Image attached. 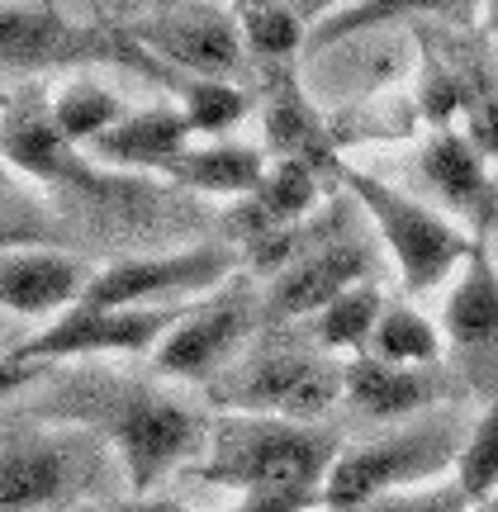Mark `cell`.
<instances>
[{"instance_id": "obj_1", "label": "cell", "mask_w": 498, "mask_h": 512, "mask_svg": "<svg viewBox=\"0 0 498 512\" xmlns=\"http://www.w3.org/2000/svg\"><path fill=\"white\" fill-rule=\"evenodd\" d=\"M337 456V437L323 427L238 413L214 422L195 479L238 489V512H309L323 508V484Z\"/></svg>"}, {"instance_id": "obj_2", "label": "cell", "mask_w": 498, "mask_h": 512, "mask_svg": "<svg viewBox=\"0 0 498 512\" xmlns=\"http://www.w3.org/2000/svg\"><path fill=\"white\" fill-rule=\"evenodd\" d=\"M81 422H91V432H100L114 446L124 479L138 498H148L171 470L200 456L214 432V422L200 408H185L143 384L91 394V408L81 413Z\"/></svg>"}, {"instance_id": "obj_3", "label": "cell", "mask_w": 498, "mask_h": 512, "mask_svg": "<svg viewBox=\"0 0 498 512\" xmlns=\"http://www.w3.org/2000/svg\"><path fill=\"white\" fill-rule=\"evenodd\" d=\"M465 441H470V432L446 413L432 422H418V427H404L394 437L361 441L337 456L328 484H323V508L370 512L380 498L399 494L404 484H423V479H437L442 470L461 465Z\"/></svg>"}, {"instance_id": "obj_4", "label": "cell", "mask_w": 498, "mask_h": 512, "mask_svg": "<svg viewBox=\"0 0 498 512\" xmlns=\"http://www.w3.org/2000/svg\"><path fill=\"white\" fill-rule=\"evenodd\" d=\"M342 181L356 195V204L375 219L385 247L394 252V266L404 275V290H413V294L437 290L446 275L461 271L465 261H470V252L480 247L465 228L442 219L437 209H427L423 200H413L404 190L375 181L366 171H342Z\"/></svg>"}, {"instance_id": "obj_5", "label": "cell", "mask_w": 498, "mask_h": 512, "mask_svg": "<svg viewBox=\"0 0 498 512\" xmlns=\"http://www.w3.org/2000/svg\"><path fill=\"white\" fill-rule=\"evenodd\" d=\"M347 399V361H328L318 351H266L242 370H228V380L209 384V403H228L252 418L309 422L328 418Z\"/></svg>"}, {"instance_id": "obj_6", "label": "cell", "mask_w": 498, "mask_h": 512, "mask_svg": "<svg viewBox=\"0 0 498 512\" xmlns=\"http://www.w3.org/2000/svg\"><path fill=\"white\" fill-rule=\"evenodd\" d=\"M238 266L233 247H185L166 256H129L91 275L81 294L86 309H176V304H200L219 290Z\"/></svg>"}, {"instance_id": "obj_7", "label": "cell", "mask_w": 498, "mask_h": 512, "mask_svg": "<svg viewBox=\"0 0 498 512\" xmlns=\"http://www.w3.org/2000/svg\"><path fill=\"white\" fill-rule=\"evenodd\" d=\"M195 304H176V309H86L76 304L57 323L34 332L29 342H19L10 356L24 366H43V361H67V356H114V351H157L171 337L176 323Z\"/></svg>"}, {"instance_id": "obj_8", "label": "cell", "mask_w": 498, "mask_h": 512, "mask_svg": "<svg viewBox=\"0 0 498 512\" xmlns=\"http://www.w3.org/2000/svg\"><path fill=\"white\" fill-rule=\"evenodd\" d=\"M446 351L456 384L489 408L498 399V266L484 247L470 252L446 299Z\"/></svg>"}, {"instance_id": "obj_9", "label": "cell", "mask_w": 498, "mask_h": 512, "mask_svg": "<svg viewBox=\"0 0 498 512\" xmlns=\"http://www.w3.org/2000/svg\"><path fill=\"white\" fill-rule=\"evenodd\" d=\"M0 157L24 176L43 185H72V190H105L110 176H100L86 152L72 147L53 124V105L38 91H15L0 100Z\"/></svg>"}, {"instance_id": "obj_10", "label": "cell", "mask_w": 498, "mask_h": 512, "mask_svg": "<svg viewBox=\"0 0 498 512\" xmlns=\"http://www.w3.org/2000/svg\"><path fill=\"white\" fill-rule=\"evenodd\" d=\"M252 323H257L252 294H209L185 313V323L171 328L162 347L152 351V366L162 375H176V380H209L233 361V351L247 342Z\"/></svg>"}, {"instance_id": "obj_11", "label": "cell", "mask_w": 498, "mask_h": 512, "mask_svg": "<svg viewBox=\"0 0 498 512\" xmlns=\"http://www.w3.org/2000/svg\"><path fill=\"white\" fill-rule=\"evenodd\" d=\"M157 57L176 62L181 72L223 81L242 62V34L233 5H166L138 29Z\"/></svg>"}, {"instance_id": "obj_12", "label": "cell", "mask_w": 498, "mask_h": 512, "mask_svg": "<svg viewBox=\"0 0 498 512\" xmlns=\"http://www.w3.org/2000/svg\"><path fill=\"white\" fill-rule=\"evenodd\" d=\"M375 266V256H370L366 242H318L314 252H299L285 271L276 275V285H271V318L280 323H290V318H314L332 304V299H342L347 290L356 285H370L366 275Z\"/></svg>"}, {"instance_id": "obj_13", "label": "cell", "mask_w": 498, "mask_h": 512, "mask_svg": "<svg viewBox=\"0 0 498 512\" xmlns=\"http://www.w3.org/2000/svg\"><path fill=\"white\" fill-rule=\"evenodd\" d=\"M86 261L57 252V247H19L0 256V309L24 313V318H48L81 304L91 285Z\"/></svg>"}, {"instance_id": "obj_14", "label": "cell", "mask_w": 498, "mask_h": 512, "mask_svg": "<svg viewBox=\"0 0 498 512\" xmlns=\"http://www.w3.org/2000/svg\"><path fill=\"white\" fill-rule=\"evenodd\" d=\"M190 138L195 128L176 105H152L114 124L105 138H95L86 147V162L114 171H166L181 152H190Z\"/></svg>"}, {"instance_id": "obj_15", "label": "cell", "mask_w": 498, "mask_h": 512, "mask_svg": "<svg viewBox=\"0 0 498 512\" xmlns=\"http://www.w3.org/2000/svg\"><path fill=\"white\" fill-rule=\"evenodd\" d=\"M451 394V375L446 370H399L380 366L370 356H351L347 361V403L361 408L366 418H394L404 422L423 408H442Z\"/></svg>"}, {"instance_id": "obj_16", "label": "cell", "mask_w": 498, "mask_h": 512, "mask_svg": "<svg viewBox=\"0 0 498 512\" xmlns=\"http://www.w3.org/2000/svg\"><path fill=\"white\" fill-rule=\"evenodd\" d=\"M76 446L29 437L0 451V512H38L76 484Z\"/></svg>"}, {"instance_id": "obj_17", "label": "cell", "mask_w": 498, "mask_h": 512, "mask_svg": "<svg viewBox=\"0 0 498 512\" xmlns=\"http://www.w3.org/2000/svg\"><path fill=\"white\" fill-rule=\"evenodd\" d=\"M318 200V171L314 166H299V162H276L266 171V181H261L257 195H247V200L228 214V228H233V238L252 242V247H266V242L285 238L290 228H295Z\"/></svg>"}, {"instance_id": "obj_18", "label": "cell", "mask_w": 498, "mask_h": 512, "mask_svg": "<svg viewBox=\"0 0 498 512\" xmlns=\"http://www.w3.org/2000/svg\"><path fill=\"white\" fill-rule=\"evenodd\" d=\"M423 176L432 181L437 200L451 209V214H465V219L484 223L489 209H494V181L484 176V152L465 133H451L442 128L432 143H423Z\"/></svg>"}, {"instance_id": "obj_19", "label": "cell", "mask_w": 498, "mask_h": 512, "mask_svg": "<svg viewBox=\"0 0 498 512\" xmlns=\"http://www.w3.org/2000/svg\"><path fill=\"white\" fill-rule=\"evenodd\" d=\"M81 53L76 24L57 5H0V67L38 72Z\"/></svg>"}, {"instance_id": "obj_20", "label": "cell", "mask_w": 498, "mask_h": 512, "mask_svg": "<svg viewBox=\"0 0 498 512\" xmlns=\"http://www.w3.org/2000/svg\"><path fill=\"white\" fill-rule=\"evenodd\" d=\"M266 171H271V162H266L261 147L214 143L181 152L162 176H171L176 185H190V190H204V195H238V200H247V195L261 190Z\"/></svg>"}, {"instance_id": "obj_21", "label": "cell", "mask_w": 498, "mask_h": 512, "mask_svg": "<svg viewBox=\"0 0 498 512\" xmlns=\"http://www.w3.org/2000/svg\"><path fill=\"white\" fill-rule=\"evenodd\" d=\"M442 332L432 328V318H423L408 304H385L375 337H370L366 356L380 366H399V370H432L442 361Z\"/></svg>"}, {"instance_id": "obj_22", "label": "cell", "mask_w": 498, "mask_h": 512, "mask_svg": "<svg viewBox=\"0 0 498 512\" xmlns=\"http://www.w3.org/2000/svg\"><path fill=\"white\" fill-rule=\"evenodd\" d=\"M314 15H323L318 5H261V0L233 5L242 48L252 57H261V62H285L309 38V19Z\"/></svg>"}, {"instance_id": "obj_23", "label": "cell", "mask_w": 498, "mask_h": 512, "mask_svg": "<svg viewBox=\"0 0 498 512\" xmlns=\"http://www.w3.org/2000/svg\"><path fill=\"white\" fill-rule=\"evenodd\" d=\"M266 147H271L276 162H299V166H314V171L328 166V152H332L328 133L318 128L314 105H304L295 86H285L266 105Z\"/></svg>"}, {"instance_id": "obj_24", "label": "cell", "mask_w": 498, "mask_h": 512, "mask_svg": "<svg viewBox=\"0 0 498 512\" xmlns=\"http://www.w3.org/2000/svg\"><path fill=\"white\" fill-rule=\"evenodd\" d=\"M48 105H53L57 133H62L72 147H81V152H86L95 138H105L114 124L129 119L124 100H119L114 91H105L100 81H67Z\"/></svg>"}, {"instance_id": "obj_25", "label": "cell", "mask_w": 498, "mask_h": 512, "mask_svg": "<svg viewBox=\"0 0 498 512\" xmlns=\"http://www.w3.org/2000/svg\"><path fill=\"white\" fill-rule=\"evenodd\" d=\"M385 313V299L375 285H356L342 299H332L328 309L314 318L318 347L323 351H351V356H366L370 337H375V323Z\"/></svg>"}, {"instance_id": "obj_26", "label": "cell", "mask_w": 498, "mask_h": 512, "mask_svg": "<svg viewBox=\"0 0 498 512\" xmlns=\"http://www.w3.org/2000/svg\"><path fill=\"white\" fill-rule=\"evenodd\" d=\"M247 105H252L247 91L228 86V81H204V76L181 81V114L195 133H228L247 114Z\"/></svg>"}, {"instance_id": "obj_27", "label": "cell", "mask_w": 498, "mask_h": 512, "mask_svg": "<svg viewBox=\"0 0 498 512\" xmlns=\"http://www.w3.org/2000/svg\"><path fill=\"white\" fill-rule=\"evenodd\" d=\"M456 475H461V489H465L470 503L498 494V399L489 403L484 418L475 422V432H470V441H465V456H461V465H456Z\"/></svg>"}, {"instance_id": "obj_28", "label": "cell", "mask_w": 498, "mask_h": 512, "mask_svg": "<svg viewBox=\"0 0 498 512\" xmlns=\"http://www.w3.org/2000/svg\"><path fill=\"white\" fill-rule=\"evenodd\" d=\"M370 512H470V498L461 484H451V489H427V494H389Z\"/></svg>"}, {"instance_id": "obj_29", "label": "cell", "mask_w": 498, "mask_h": 512, "mask_svg": "<svg viewBox=\"0 0 498 512\" xmlns=\"http://www.w3.org/2000/svg\"><path fill=\"white\" fill-rule=\"evenodd\" d=\"M19 247H43V233H38V228H29V223L0 219V256L19 252Z\"/></svg>"}, {"instance_id": "obj_30", "label": "cell", "mask_w": 498, "mask_h": 512, "mask_svg": "<svg viewBox=\"0 0 498 512\" xmlns=\"http://www.w3.org/2000/svg\"><path fill=\"white\" fill-rule=\"evenodd\" d=\"M114 512H195V508L171 503V498H129V503H119Z\"/></svg>"}, {"instance_id": "obj_31", "label": "cell", "mask_w": 498, "mask_h": 512, "mask_svg": "<svg viewBox=\"0 0 498 512\" xmlns=\"http://www.w3.org/2000/svg\"><path fill=\"white\" fill-rule=\"evenodd\" d=\"M470 512H498V494H489V498H475V503H470Z\"/></svg>"}, {"instance_id": "obj_32", "label": "cell", "mask_w": 498, "mask_h": 512, "mask_svg": "<svg viewBox=\"0 0 498 512\" xmlns=\"http://www.w3.org/2000/svg\"><path fill=\"white\" fill-rule=\"evenodd\" d=\"M489 24H494V34H498V5H489Z\"/></svg>"}, {"instance_id": "obj_33", "label": "cell", "mask_w": 498, "mask_h": 512, "mask_svg": "<svg viewBox=\"0 0 498 512\" xmlns=\"http://www.w3.org/2000/svg\"><path fill=\"white\" fill-rule=\"evenodd\" d=\"M0 176H5V157H0Z\"/></svg>"}]
</instances>
